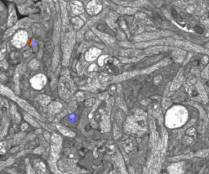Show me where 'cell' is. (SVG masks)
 I'll use <instances>...</instances> for the list:
<instances>
[{
  "instance_id": "cell-5",
  "label": "cell",
  "mask_w": 209,
  "mask_h": 174,
  "mask_svg": "<svg viewBox=\"0 0 209 174\" xmlns=\"http://www.w3.org/2000/svg\"><path fill=\"white\" fill-rule=\"evenodd\" d=\"M57 128H59V130L63 134L66 135V136H68V137H73V133H72L71 131H69L68 128H64L62 126H61V125H57Z\"/></svg>"
},
{
  "instance_id": "cell-2",
  "label": "cell",
  "mask_w": 209,
  "mask_h": 174,
  "mask_svg": "<svg viewBox=\"0 0 209 174\" xmlns=\"http://www.w3.org/2000/svg\"><path fill=\"white\" fill-rule=\"evenodd\" d=\"M9 96H11V98H13V99H15L16 101L19 103V105H21V107H23L25 110H26L27 111H29V113H31V114H34L35 116H38V114H37V113L35 112L34 111V110L32 108V107L30 106L29 105H28L25 101H24L23 100H21V99H18V98H16V97H14V96H12L11 94H8Z\"/></svg>"
},
{
  "instance_id": "cell-4",
  "label": "cell",
  "mask_w": 209,
  "mask_h": 174,
  "mask_svg": "<svg viewBox=\"0 0 209 174\" xmlns=\"http://www.w3.org/2000/svg\"><path fill=\"white\" fill-rule=\"evenodd\" d=\"M101 53V51L93 48L92 50H90L87 54H86V59L87 61H93L96 58V56H98Z\"/></svg>"
},
{
  "instance_id": "cell-6",
  "label": "cell",
  "mask_w": 209,
  "mask_h": 174,
  "mask_svg": "<svg viewBox=\"0 0 209 174\" xmlns=\"http://www.w3.org/2000/svg\"><path fill=\"white\" fill-rule=\"evenodd\" d=\"M25 119H26V120H27L28 122H29L30 124H32V125H34V126H36V127L38 126V124H36V122L34 121V119H32V118H31L30 116H29V115H25Z\"/></svg>"
},
{
  "instance_id": "cell-1",
  "label": "cell",
  "mask_w": 209,
  "mask_h": 174,
  "mask_svg": "<svg viewBox=\"0 0 209 174\" xmlns=\"http://www.w3.org/2000/svg\"><path fill=\"white\" fill-rule=\"evenodd\" d=\"M26 41H27V34L24 31H21L15 35L14 39H12V43L20 48L24 46Z\"/></svg>"
},
{
  "instance_id": "cell-3",
  "label": "cell",
  "mask_w": 209,
  "mask_h": 174,
  "mask_svg": "<svg viewBox=\"0 0 209 174\" xmlns=\"http://www.w3.org/2000/svg\"><path fill=\"white\" fill-rule=\"evenodd\" d=\"M101 6L96 1H92L87 6V10L90 12L91 14H96L98 11L101 10Z\"/></svg>"
}]
</instances>
